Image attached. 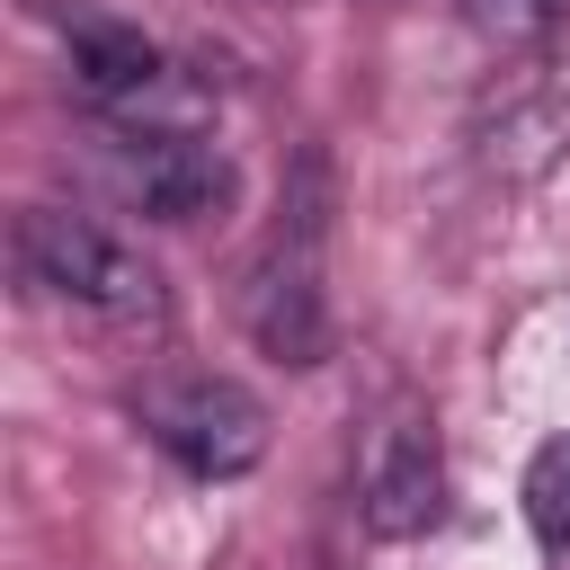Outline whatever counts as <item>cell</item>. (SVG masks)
<instances>
[{"mask_svg": "<svg viewBox=\"0 0 570 570\" xmlns=\"http://www.w3.org/2000/svg\"><path fill=\"white\" fill-rule=\"evenodd\" d=\"M330 169L321 151H303V187L285 196V214L267 223V240L240 267V330L276 356V365H321L330 356Z\"/></svg>", "mask_w": 570, "mask_h": 570, "instance_id": "1", "label": "cell"}, {"mask_svg": "<svg viewBox=\"0 0 570 570\" xmlns=\"http://www.w3.org/2000/svg\"><path fill=\"white\" fill-rule=\"evenodd\" d=\"M18 267H27L36 294L80 303V312L125 321V330L169 312L160 267H151L125 232H107V223H89V214H71V205H27V214H18Z\"/></svg>", "mask_w": 570, "mask_h": 570, "instance_id": "2", "label": "cell"}, {"mask_svg": "<svg viewBox=\"0 0 570 570\" xmlns=\"http://www.w3.org/2000/svg\"><path fill=\"white\" fill-rule=\"evenodd\" d=\"M98 178L142 223H205L232 205V160L196 125H98Z\"/></svg>", "mask_w": 570, "mask_h": 570, "instance_id": "3", "label": "cell"}, {"mask_svg": "<svg viewBox=\"0 0 570 570\" xmlns=\"http://www.w3.org/2000/svg\"><path fill=\"white\" fill-rule=\"evenodd\" d=\"M134 419L151 428V445L196 472V481H240L267 454V401L240 392L232 374H151L134 392Z\"/></svg>", "mask_w": 570, "mask_h": 570, "instance_id": "4", "label": "cell"}, {"mask_svg": "<svg viewBox=\"0 0 570 570\" xmlns=\"http://www.w3.org/2000/svg\"><path fill=\"white\" fill-rule=\"evenodd\" d=\"M356 508L383 543L401 534H428L445 517V445H436V419L419 401H392L374 428H365V463H356Z\"/></svg>", "mask_w": 570, "mask_h": 570, "instance_id": "5", "label": "cell"}, {"mask_svg": "<svg viewBox=\"0 0 570 570\" xmlns=\"http://www.w3.org/2000/svg\"><path fill=\"white\" fill-rule=\"evenodd\" d=\"M62 45H71V80H80V98H89L107 125L151 116V107H160V89L178 80V71H169V53H160L142 27L107 18V9H71V18H62Z\"/></svg>", "mask_w": 570, "mask_h": 570, "instance_id": "6", "label": "cell"}, {"mask_svg": "<svg viewBox=\"0 0 570 570\" xmlns=\"http://www.w3.org/2000/svg\"><path fill=\"white\" fill-rule=\"evenodd\" d=\"M525 525L552 552H570V436L534 445V463H525Z\"/></svg>", "mask_w": 570, "mask_h": 570, "instance_id": "7", "label": "cell"}, {"mask_svg": "<svg viewBox=\"0 0 570 570\" xmlns=\"http://www.w3.org/2000/svg\"><path fill=\"white\" fill-rule=\"evenodd\" d=\"M561 18H570V0H472V27L490 45H543Z\"/></svg>", "mask_w": 570, "mask_h": 570, "instance_id": "8", "label": "cell"}]
</instances>
